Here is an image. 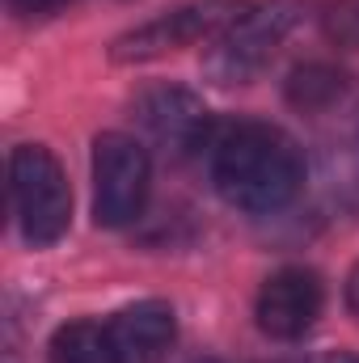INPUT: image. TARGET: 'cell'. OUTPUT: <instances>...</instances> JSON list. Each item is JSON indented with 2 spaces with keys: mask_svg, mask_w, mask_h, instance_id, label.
I'll use <instances>...</instances> for the list:
<instances>
[{
  "mask_svg": "<svg viewBox=\"0 0 359 363\" xmlns=\"http://www.w3.org/2000/svg\"><path fill=\"white\" fill-rule=\"evenodd\" d=\"M211 182L228 207L245 216H275L300 194L304 157L287 131L270 123H241L216 144Z\"/></svg>",
  "mask_w": 359,
  "mask_h": 363,
  "instance_id": "6da1fadb",
  "label": "cell"
},
{
  "mask_svg": "<svg viewBox=\"0 0 359 363\" xmlns=\"http://www.w3.org/2000/svg\"><path fill=\"white\" fill-rule=\"evenodd\" d=\"M304 17V0H267L258 9H245L224 34H216V43L203 55V77L220 89L233 85H250L270 60L279 55L283 38L300 26Z\"/></svg>",
  "mask_w": 359,
  "mask_h": 363,
  "instance_id": "7a4b0ae2",
  "label": "cell"
},
{
  "mask_svg": "<svg viewBox=\"0 0 359 363\" xmlns=\"http://www.w3.org/2000/svg\"><path fill=\"white\" fill-rule=\"evenodd\" d=\"M9 190H13V211H17L26 245L47 250L68 233V224H72V190H68V174H64V165L55 161L51 148H43V144L13 148Z\"/></svg>",
  "mask_w": 359,
  "mask_h": 363,
  "instance_id": "3957f363",
  "label": "cell"
},
{
  "mask_svg": "<svg viewBox=\"0 0 359 363\" xmlns=\"http://www.w3.org/2000/svg\"><path fill=\"white\" fill-rule=\"evenodd\" d=\"M153 165L140 140L101 131L93 140V220L101 228H127L144 216Z\"/></svg>",
  "mask_w": 359,
  "mask_h": 363,
  "instance_id": "277c9868",
  "label": "cell"
},
{
  "mask_svg": "<svg viewBox=\"0 0 359 363\" xmlns=\"http://www.w3.org/2000/svg\"><path fill=\"white\" fill-rule=\"evenodd\" d=\"M250 4L245 0H190L178 4L144 26H136L131 34L114 38L110 47V60L114 64H148V60H161L170 51H182L199 38H211V34H224Z\"/></svg>",
  "mask_w": 359,
  "mask_h": 363,
  "instance_id": "5b68a950",
  "label": "cell"
},
{
  "mask_svg": "<svg viewBox=\"0 0 359 363\" xmlns=\"http://www.w3.org/2000/svg\"><path fill=\"white\" fill-rule=\"evenodd\" d=\"M321 304H326V287H321V274L309 271V267H283L275 271L258 287V300H254V321L267 338L279 342H296L304 338L317 317H321Z\"/></svg>",
  "mask_w": 359,
  "mask_h": 363,
  "instance_id": "8992f818",
  "label": "cell"
},
{
  "mask_svg": "<svg viewBox=\"0 0 359 363\" xmlns=\"http://www.w3.org/2000/svg\"><path fill=\"white\" fill-rule=\"evenodd\" d=\"M136 123L170 152H190L207 135V106L186 85H153L136 101Z\"/></svg>",
  "mask_w": 359,
  "mask_h": 363,
  "instance_id": "52a82bcc",
  "label": "cell"
},
{
  "mask_svg": "<svg viewBox=\"0 0 359 363\" xmlns=\"http://www.w3.org/2000/svg\"><path fill=\"white\" fill-rule=\"evenodd\" d=\"M106 330H110V342L118 351V363H157L170 351L178 321H174V308L165 300H140V304L123 308Z\"/></svg>",
  "mask_w": 359,
  "mask_h": 363,
  "instance_id": "ba28073f",
  "label": "cell"
},
{
  "mask_svg": "<svg viewBox=\"0 0 359 363\" xmlns=\"http://www.w3.org/2000/svg\"><path fill=\"white\" fill-rule=\"evenodd\" d=\"M351 89V77L343 72V68H330V64H300L292 77H287V101L296 106V110H304V114H321V110H330L334 101H343Z\"/></svg>",
  "mask_w": 359,
  "mask_h": 363,
  "instance_id": "9c48e42d",
  "label": "cell"
},
{
  "mask_svg": "<svg viewBox=\"0 0 359 363\" xmlns=\"http://www.w3.org/2000/svg\"><path fill=\"white\" fill-rule=\"evenodd\" d=\"M51 363H118L110 330L97 321H68L51 338Z\"/></svg>",
  "mask_w": 359,
  "mask_h": 363,
  "instance_id": "30bf717a",
  "label": "cell"
},
{
  "mask_svg": "<svg viewBox=\"0 0 359 363\" xmlns=\"http://www.w3.org/2000/svg\"><path fill=\"white\" fill-rule=\"evenodd\" d=\"M326 38L347 47V51H359V0H338L330 4L326 13Z\"/></svg>",
  "mask_w": 359,
  "mask_h": 363,
  "instance_id": "8fae6325",
  "label": "cell"
},
{
  "mask_svg": "<svg viewBox=\"0 0 359 363\" xmlns=\"http://www.w3.org/2000/svg\"><path fill=\"white\" fill-rule=\"evenodd\" d=\"M13 4V13H21V17H51V13H60L68 0H9Z\"/></svg>",
  "mask_w": 359,
  "mask_h": 363,
  "instance_id": "7c38bea8",
  "label": "cell"
},
{
  "mask_svg": "<svg viewBox=\"0 0 359 363\" xmlns=\"http://www.w3.org/2000/svg\"><path fill=\"white\" fill-rule=\"evenodd\" d=\"M347 308L359 317V262H355V271L347 274Z\"/></svg>",
  "mask_w": 359,
  "mask_h": 363,
  "instance_id": "4fadbf2b",
  "label": "cell"
},
{
  "mask_svg": "<svg viewBox=\"0 0 359 363\" xmlns=\"http://www.w3.org/2000/svg\"><path fill=\"white\" fill-rule=\"evenodd\" d=\"M300 363H359V355H317V359H300Z\"/></svg>",
  "mask_w": 359,
  "mask_h": 363,
  "instance_id": "5bb4252c",
  "label": "cell"
},
{
  "mask_svg": "<svg viewBox=\"0 0 359 363\" xmlns=\"http://www.w3.org/2000/svg\"><path fill=\"white\" fill-rule=\"evenodd\" d=\"M199 363H216V359H199Z\"/></svg>",
  "mask_w": 359,
  "mask_h": 363,
  "instance_id": "9a60e30c",
  "label": "cell"
}]
</instances>
